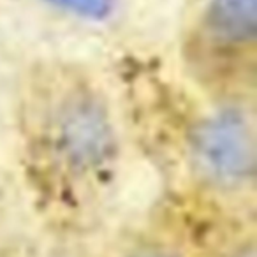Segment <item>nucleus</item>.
<instances>
[{"mask_svg":"<svg viewBox=\"0 0 257 257\" xmlns=\"http://www.w3.org/2000/svg\"><path fill=\"white\" fill-rule=\"evenodd\" d=\"M194 161L213 182L241 183L253 175L255 140L248 118L239 109H222L197 127Z\"/></svg>","mask_w":257,"mask_h":257,"instance_id":"f257e3e1","label":"nucleus"},{"mask_svg":"<svg viewBox=\"0 0 257 257\" xmlns=\"http://www.w3.org/2000/svg\"><path fill=\"white\" fill-rule=\"evenodd\" d=\"M57 134L64 157L79 169L100 166L113 148V133L102 107L86 97L71 100L64 107Z\"/></svg>","mask_w":257,"mask_h":257,"instance_id":"f03ea898","label":"nucleus"},{"mask_svg":"<svg viewBox=\"0 0 257 257\" xmlns=\"http://www.w3.org/2000/svg\"><path fill=\"white\" fill-rule=\"evenodd\" d=\"M210 22L225 41H252L257 30V0H211Z\"/></svg>","mask_w":257,"mask_h":257,"instance_id":"7ed1b4c3","label":"nucleus"},{"mask_svg":"<svg viewBox=\"0 0 257 257\" xmlns=\"http://www.w3.org/2000/svg\"><path fill=\"white\" fill-rule=\"evenodd\" d=\"M55 8L81 18L100 20L111 13L114 0H48Z\"/></svg>","mask_w":257,"mask_h":257,"instance_id":"20e7f679","label":"nucleus"},{"mask_svg":"<svg viewBox=\"0 0 257 257\" xmlns=\"http://www.w3.org/2000/svg\"><path fill=\"white\" fill-rule=\"evenodd\" d=\"M238 257H253V252H252V250H248V252H241Z\"/></svg>","mask_w":257,"mask_h":257,"instance_id":"39448f33","label":"nucleus"},{"mask_svg":"<svg viewBox=\"0 0 257 257\" xmlns=\"http://www.w3.org/2000/svg\"><path fill=\"white\" fill-rule=\"evenodd\" d=\"M148 257H164V255H148Z\"/></svg>","mask_w":257,"mask_h":257,"instance_id":"423d86ee","label":"nucleus"}]
</instances>
